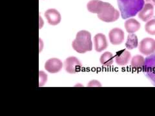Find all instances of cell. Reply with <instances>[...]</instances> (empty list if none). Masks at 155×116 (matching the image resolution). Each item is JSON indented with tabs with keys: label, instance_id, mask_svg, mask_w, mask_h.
Here are the masks:
<instances>
[{
	"label": "cell",
	"instance_id": "cell-1",
	"mask_svg": "<svg viewBox=\"0 0 155 116\" xmlns=\"http://www.w3.org/2000/svg\"><path fill=\"white\" fill-rule=\"evenodd\" d=\"M87 8L89 12L98 14V18L104 22H114L120 17L119 11L112 5L100 0H91L87 3Z\"/></svg>",
	"mask_w": 155,
	"mask_h": 116
},
{
	"label": "cell",
	"instance_id": "cell-2",
	"mask_svg": "<svg viewBox=\"0 0 155 116\" xmlns=\"http://www.w3.org/2000/svg\"><path fill=\"white\" fill-rule=\"evenodd\" d=\"M121 16L124 19L135 16L142 9L145 0H117Z\"/></svg>",
	"mask_w": 155,
	"mask_h": 116
},
{
	"label": "cell",
	"instance_id": "cell-3",
	"mask_svg": "<svg viewBox=\"0 0 155 116\" xmlns=\"http://www.w3.org/2000/svg\"><path fill=\"white\" fill-rule=\"evenodd\" d=\"M72 47L79 54H85L93 50V42L91 33L87 31H81L77 33L75 40L72 41Z\"/></svg>",
	"mask_w": 155,
	"mask_h": 116
},
{
	"label": "cell",
	"instance_id": "cell-4",
	"mask_svg": "<svg viewBox=\"0 0 155 116\" xmlns=\"http://www.w3.org/2000/svg\"><path fill=\"white\" fill-rule=\"evenodd\" d=\"M143 72L155 86V53L151 54L145 60Z\"/></svg>",
	"mask_w": 155,
	"mask_h": 116
},
{
	"label": "cell",
	"instance_id": "cell-5",
	"mask_svg": "<svg viewBox=\"0 0 155 116\" xmlns=\"http://www.w3.org/2000/svg\"><path fill=\"white\" fill-rule=\"evenodd\" d=\"M64 67L67 72L69 74H76L82 69L80 61L74 56L67 58L64 63Z\"/></svg>",
	"mask_w": 155,
	"mask_h": 116
},
{
	"label": "cell",
	"instance_id": "cell-6",
	"mask_svg": "<svg viewBox=\"0 0 155 116\" xmlns=\"http://www.w3.org/2000/svg\"><path fill=\"white\" fill-rule=\"evenodd\" d=\"M138 48L142 54L149 56L154 54L155 52V40L150 37L143 39L140 43Z\"/></svg>",
	"mask_w": 155,
	"mask_h": 116
},
{
	"label": "cell",
	"instance_id": "cell-7",
	"mask_svg": "<svg viewBox=\"0 0 155 116\" xmlns=\"http://www.w3.org/2000/svg\"><path fill=\"white\" fill-rule=\"evenodd\" d=\"M109 37L111 44L118 45L122 44L124 41L125 34L121 28H114L109 32Z\"/></svg>",
	"mask_w": 155,
	"mask_h": 116
},
{
	"label": "cell",
	"instance_id": "cell-8",
	"mask_svg": "<svg viewBox=\"0 0 155 116\" xmlns=\"http://www.w3.org/2000/svg\"><path fill=\"white\" fill-rule=\"evenodd\" d=\"M63 67V63L57 58H51L48 60L45 63V70L51 74H56L59 72Z\"/></svg>",
	"mask_w": 155,
	"mask_h": 116
},
{
	"label": "cell",
	"instance_id": "cell-9",
	"mask_svg": "<svg viewBox=\"0 0 155 116\" xmlns=\"http://www.w3.org/2000/svg\"><path fill=\"white\" fill-rule=\"evenodd\" d=\"M154 15V5L151 3H147L144 5L142 9L138 13V18L143 21H148Z\"/></svg>",
	"mask_w": 155,
	"mask_h": 116
},
{
	"label": "cell",
	"instance_id": "cell-10",
	"mask_svg": "<svg viewBox=\"0 0 155 116\" xmlns=\"http://www.w3.org/2000/svg\"><path fill=\"white\" fill-rule=\"evenodd\" d=\"M45 16L51 25L55 26L61 21V17L60 12L54 8L48 9L45 12Z\"/></svg>",
	"mask_w": 155,
	"mask_h": 116
},
{
	"label": "cell",
	"instance_id": "cell-11",
	"mask_svg": "<svg viewBox=\"0 0 155 116\" xmlns=\"http://www.w3.org/2000/svg\"><path fill=\"white\" fill-rule=\"evenodd\" d=\"M131 57L130 53L125 49L121 50L116 53L114 56L115 62L120 66H125L129 63Z\"/></svg>",
	"mask_w": 155,
	"mask_h": 116
},
{
	"label": "cell",
	"instance_id": "cell-12",
	"mask_svg": "<svg viewBox=\"0 0 155 116\" xmlns=\"http://www.w3.org/2000/svg\"><path fill=\"white\" fill-rule=\"evenodd\" d=\"M94 45L96 52H101L105 50L108 47V43L105 36L101 33L97 34L94 37Z\"/></svg>",
	"mask_w": 155,
	"mask_h": 116
},
{
	"label": "cell",
	"instance_id": "cell-13",
	"mask_svg": "<svg viewBox=\"0 0 155 116\" xmlns=\"http://www.w3.org/2000/svg\"><path fill=\"white\" fill-rule=\"evenodd\" d=\"M140 27H141L140 23L137 19L133 18L127 19L125 23V30L129 34H134L136 32L138 31Z\"/></svg>",
	"mask_w": 155,
	"mask_h": 116
},
{
	"label": "cell",
	"instance_id": "cell-14",
	"mask_svg": "<svg viewBox=\"0 0 155 116\" xmlns=\"http://www.w3.org/2000/svg\"><path fill=\"white\" fill-rule=\"evenodd\" d=\"M144 57L141 55L134 56L130 61V66L134 70H143L145 64Z\"/></svg>",
	"mask_w": 155,
	"mask_h": 116
},
{
	"label": "cell",
	"instance_id": "cell-15",
	"mask_svg": "<svg viewBox=\"0 0 155 116\" xmlns=\"http://www.w3.org/2000/svg\"><path fill=\"white\" fill-rule=\"evenodd\" d=\"M100 61L101 65L104 67H108L111 66L114 63L113 54L109 52H105L101 56Z\"/></svg>",
	"mask_w": 155,
	"mask_h": 116
},
{
	"label": "cell",
	"instance_id": "cell-16",
	"mask_svg": "<svg viewBox=\"0 0 155 116\" xmlns=\"http://www.w3.org/2000/svg\"><path fill=\"white\" fill-rule=\"evenodd\" d=\"M125 47L129 50H133L138 47V40L137 35L134 34H129L125 43Z\"/></svg>",
	"mask_w": 155,
	"mask_h": 116
},
{
	"label": "cell",
	"instance_id": "cell-17",
	"mask_svg": "<svg viewBox=\"0 0 155 116\" xmlns=\"http://www.w3.org/2000/svg\"><path fill=\"white\" fill-rule=\"evenodd\" d=\"M145 30L150 35H155V19H150L145 25Z\"/></svg>",
	"mask_w": 155,
	"mask_h": 116
},
{
	"label": "cell",
	"instance_id": "cell-18",
	"mask_svg": "<svg viewBox=\"0 0 155 116\" xmlns=\"http://www.w3.org/2000/svg\"><path fill=\"white\" fill-rule=\"evenodd\" d=\"M39 74H40L39 76V86H43L47 81V76L43 71H40Z\"/></svg>",
	"mask_w": 155,
	"mask_h": 116
},
{
	"label": "cell",
	"instance_id": "cell-19",
	"mask_svg": "<svg viewBox=\"0 0 155 116\" xmlns=\"http://www.w3.org/2000/svg\"><path fill=\"white\" fill-rule=\"evenodd\" d=\"M87 86L89 87H93V86H101V85L99 81H96V80H93L90 81L89 84L87 85Z\"/></svg>",
	"mask_w": 155,
	"mask_h": 116
},
{
	"label": "cell",
	"instance_id": "cell-20",
	"mask_svg": "<svg viewBox=\"0 0 155 116\" xmlns=\"http://www.w3.org/2000/svg\"><path fill=\"white\" fill-rule=\"evenodd\" d=\"M145 2L147 3H151L153 4V5H155V0H145Z\"/></svg>",
	"mask_w": 155,
	"mask_h": 116
}]
</instances>
